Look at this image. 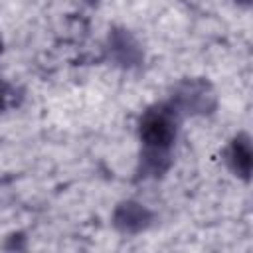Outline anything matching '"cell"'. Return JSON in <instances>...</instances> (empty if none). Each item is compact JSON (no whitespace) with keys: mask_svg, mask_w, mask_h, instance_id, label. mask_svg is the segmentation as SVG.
<instances>
[{"mask_svg":"<svg viewBox=\"0 0 253 253\" xmlns=\"http://www.w3.org/2000/svg\"><path fill=\"white\" fill-rule=\"evenodd\" d=\"M176 113L166 105L150 107L140 119V140L144 142L150 158H166V152L176 140Z\"/></svg>","mask_w":253,"mask_h":253,"instance_id":"1","label":"cell"},{"mask_svg":"<svg viewBox=\"0 0 253 253\" xmlns=\"http://www.w3.org/2000/svg\"><path fill=\"white\" fill-rule=\"evenodd\" d=\"M227 164L231 166V170L241 176V178H249L251 172V144H249V136L247 134H237L229 148H227Z\"/></svg>","mask_w":253,"mask_h":253,"instance_id":"2","label":"cell"},{"mask_svg":"<svg viewBox=\"0 0 253 253\" xmlns=\"http://www.w3.org/2000/svg\"><path fill=\"white\" fill-rule=\"evenodd\" d=\"M18 101H20L18 89L0 77V113L8 111V109H14L18 105Z\"/></svg>","mask_w":253,"mask_h":253,"instance_id":"3","label":"cell"},{"mask_svg":"<svg viewBox=\"0 0 253 253\" xmlns=\"http://www.w3.org/2000/svg\"><path fill=\"white\" fill-rule=\"evenodd\" d=\"M237 2H241V4H249V0H237Z\"/></svg>","mask_w":253,"mask_h":253,"instance_id":"4","label":"cell"}]
</instances>
